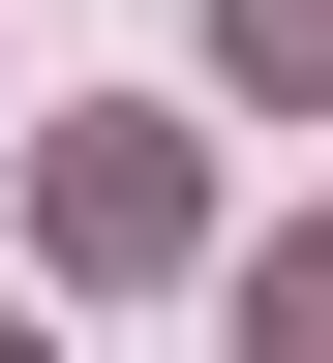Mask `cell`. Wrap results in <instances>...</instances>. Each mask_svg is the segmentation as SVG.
<instances>
[{
  "label": "cell",
  "instance_id": "1",
  "mask_svg": "<svg viewBox=\"0 0 333 363\" xmlns=\"http://www.w3.org/2000/svg\"><path fill=\"white\" fill-rule=\"evenodd\" d=\"M212 61L243 91H333V0H212Z\"/></svg>",
  "mask_w": 333,
  "mask_h": 363
}]
</instances>
